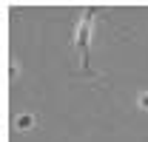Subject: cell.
Segmentation results:
<instances>
[{"label":"cell","mask_w":148,"mask_h":142,"mask_svg":"<svg viewBox=\"0 0 148 142\" xmlns=\"http://www.w3.org/2000/svg\"><path fill=\"white\" fill-rule=\"evenodd\" d=\"M94 14H97V9H83V17H80V23H77V34H74V46H77V51H80V63H83V68H91L88 43H91Z\"/></svg>","instance_id":"6da1fadb"},{"label":"cell","mask_w":148,"mask_h":142,"mask_svg":"<svg viewBox=\"0 0 148 142\" xmlns=\"http://www.w3.org/2000/svg\"><path fill=\"white\" fill-rule=\"evenodd\" d=\"M17 128H20V131L34 128V117H32V114H20V117H17Z\"/></svg>","instance_id":"7a4b0ae2"},{"label":"cell","mask_w":148,"mask_h":142,"mask_svg":"<svg viewBox=\"0 0 148 142\" xmlns=\"http://www.w3.org/2000/svg\"><path fill=\"white\" fill-rule=\"evenodd\" d=\"M140 108H145V111H148V94H143V97H140Z\"/></svg>","instance_id":"3957f363"}]
</instances>
